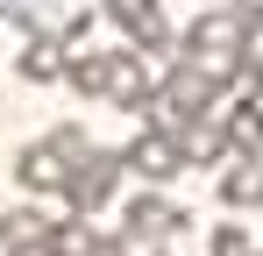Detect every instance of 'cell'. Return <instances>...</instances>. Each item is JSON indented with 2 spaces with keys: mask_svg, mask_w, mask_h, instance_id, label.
<instances>
[{
  "mask_svg": "<svg viewBox=\"0 0 263 256\" xmlns=\"http://www.w3.org/2000/svg\"><path fill=\"white\" fill-rule=\"evenodd\" d=\"M242 7V22H263V0H235Z\"/></svg>",
  "mask_w": 263,
  "mask_h": 256,
  "instance_id": "19",
  "label": "cell"
},
{
  "mask_svg": "<svg viewBox=\"0 0 263 256\" xmlns=\"http://www.w3.org/2000/svg\"><path fill=\"white\" fill-rule=\"evenodd\" d=\"M220 207H235V213L263 207V150H235V164L220 171Z\"/></svg>",
  "mask_w": 263,
  "mask_h": 256,
  "instance_id": "9",
  "label": "cell"
},
{
  "mask_svg": "<svg viewBox=\"0 0 263 256\" xmlns=\"http://www.w3.org/2000/svg\"><path fill=\"white\" fill-rule=\"evenodd\" d=\"M242 36H249L242 7H235V0H214V7L185 29V57L206 64V71H220V79L235 85V79H242Z\"/></svg>",
  "mask_w": 263,
  "mask_h": 256,
  "instance_id": "1",
  "label": "cell"
},
{
  "mask_svg": "<svg viewBox=\"0 0 263 256\" xmlns=\"http://www.w3.org/2000/svg\"><path fill=\"white\" fill-rule=\"evenodd\" d=\"M121 171H135L142 185H171L178 171H185V157H178V135H164V128H142L128 150H121Z\"/></svg>",
  "mask_w": 263,
  "mask_h": 256,
  "instance_id": "4",
  "label": "cell"
},
{
  "mask_svg": "<svg viewBox=\"0 0 263 256\" xmlns=\"http://www.w3.org/2000/svg\"><path fill=\"white\" fill-rule=\"evenodd\" d=\"M220 128H228L235 150H263V85L249 93V100H235V107L220 114Z\"/></svg>",
  "mask_w": 263,
  "mask_h": 256,
  "instance_id": "13",
  "label": "cell"
},
{
  "mask_svg": "<svg viewBox=\"0 0 263 256\" xmlns=\"http://www.w3.org/2000/svg\"><path fill=\"white\" fill-rule=\"evenodd\" d=\"M249 256H263V249H249Z\"/></svg>",
  "mask_w": 263,
  "mask_h": 256,
  "instance_id": "20",
  "label": "cell"
},
{
  "mask_svg": "<svg viewBox=\"0 0 263 256\" xmlns=\"http://www.w3.org/2000/svg\"><path fill=\"white\" fill-rule=\"evenodd\" d=\"M220 93H228V79L220 71H206V64H192V57H178L171 71H164V85H157V100L171 107V121H192V114H214Z\"/></svg>",
  "mask_w": 263,
  "mask_h": 256,
  "instance_id": "2",
  "label": "cell"
},
{
  "mask_svg": "<svg viewBox=\"0 0 263 256\" xmlns=\"http://www.w3.org/2000/svg\"><path fill=\"white\" fill-rule=\"evenodd\" d=\"M14 71H22L29 85H57L64 79V36H36L22 57H14Z\"/></svg>",
  "mask_w": 263,
  "mask_h": 256,
  "instance_id": "11",
  "label": "cell"
},
{
  "mask_svg": "<svg viewBox=\"0 0 263 256\" xmlns=\"http://www.w3.org/2000/svg\"><path fill=\"white\" fill-rule=\"evenodd\" d=\"M256 242H249V228H235V221H220L214 235H206V256H249Z\"/></svg>",
  "mask_w": 263,
  "mask_h": 256,
  "instance_id": "16",
  "label": "cell"
},
{
  "mask_svg": "<svg viewBox=\"0 0 263 256\" xmlns=\"http://www.w3.org/2000/svg\"><path fill=\"white\" fill-rule=\"evenodd\" d=\"M7 256H57V242H22V249H7Z\"/></svg>",
  "mask_w": 263,
  "mask_h": 256,
  "instance_id": "18",
  "label": "cell"
},
{
  "mask_svg": "<svg viewBox=\"0 0 263 256\" xmlns=\"http://www.w3.org/2000/svg\"><path fill=\"white\" fill-rule=\"evenodd\" d=\"M107 57H114V50H79V57H64V79H71V93L107 100Z\"/></svg>",
  "mask_w": 263,
  "mask_h": 256,
  "instance_id": "14",
  "label": "cell"
},
{
  "mask_svg": "<svg viewBox=\"0 0 263 256\" xmlns=\"http://www.w3.org/2000/svg\"><path fill=\"white\" fill-rule=\"evenodd\" d=\"M114 192H121V150H92V157H79L71 178H64V207L79 213V221H92Z\"/></svg>",
  "mask_w": 263,
  "mask_h": 256,
  "instance_id": "3",
  "label": "cell"
},
{
  "mask_svg": "<svg viewBox=\"0 0 263 256\" xmlns=\"http://www.w3.org/2000/svg\"><path fill=\"white\" fill-rule=\"evenodd\" d=\"M178 157H185V171H192V164H220V157H235V142H228L220 114H192V121H178Z\"/></svg>",
  "mask_w": 263,
  "mask_h": 256,
  "instance_id": "7",
  "label": "cell"
},
{
  "mask_svg": "<svg viewBox=\"0 0 263 256\" xmlns=\"http://www.w3.org/2000/svg\"><path fill=\"white\" fill-rule=\"evenodd\" d=\"M43 142L57 150V157H64V164H79V157H92V135H86V128H71V121H64V128H50Z\"/></svg>",
  "mask_w": 263,
  "mask_h": 256,
  "instance_id": "15",
  "label": "cell"
},
{
  "mask_svg": "<svg viewBox=\"0 0 263 256\" xmlns=\"http://www.w3.org/2000/svg\"><path fill=\"white\" fill-rule=\"evenodd\" d=\"M149 93H157V85H149V57H135V50H114V57H107V100L142 114V100H149Z\"/></svg>",
  "mask_w": 263,
  "mask_h": 256,
  "instance_id": "8",
  "label": "cell"
},
{
  "mask_svg": "<svg viewBox=\"0 0 263 256\" xmlns=\"http://www.w3.org/2000/svg\"><path fill=\"white\" fill-rule=\"evenodd\" d=\"M14 178H22V192H64V178H71V164L50 150V142H29L22 157H14Z\"/></svg>",
  "mask_w": 263,
  "mask_h": 256,
  "instance_id": "10",
  "label": "cell"
},
{
  "mask_svg": "<svg viewBox=\"0 0 263 256\" xmlns=\"http://www.w3.org/2000/svg\"><path fill=\"white\" fill-rule=\"evenodd\" d=\"M121 228H128V235H157V242H171L178 228H192V213L171 207V199L149 185V192H135V199H128V221H121Z\"/></svg>",
  "mask_w": 263,
  "mask_h": 256,
  "instance_id": "6",
  "label": "cell"
},
{
  "mask_svg": "<svg viewBox=\"0 0 263 256\" xmlns=\"http://www.w3.org/2000/svg\"><path fill=\"white\" fill-rule=\"evenodd\" d=\"M57 235V221L43 207H7L0 213V249H22V242H50Z\"/></svg>",
  "mask_w": 263,
  "mask_h": 256,
  "instance_id": "12",
  "label": "cell"
},
{
  "mask_svg": "<svg viewBox=\"0 0 263 256\" xmlns=\"http://www.w3.org/2000/svg\"><path fill=\"white\" fill-rule=\"evenodd\" d=\"M107 14L135 36V50H149V57H164V50H171V22H164V7H157V0H107Z\"/></svg>",
  "mask_w": 263,
  "mask_h": 256,
  "instance_id": "5",
  "label": "cell"
},
{
  "mask_svg": "<svg viewBox=\"0 0 263 256\" xmlns=\"http://www.w3.org/2000/svg\"><path fill=\"white\" fill-rule=\"evenodd\" d=\"M242 79L263 85V22H249V36H242Z\"/></svg>",
  "mask_w": 263,
  "mask_h": 256,
  "instance_id": "17",
  "label": "cell"
}]
</instances>
